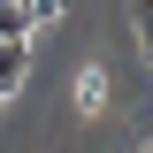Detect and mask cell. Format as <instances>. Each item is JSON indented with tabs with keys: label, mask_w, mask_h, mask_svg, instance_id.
Instances as JSON below:
<instances>
[{
	"label": "cell",
	"mask_w": 153,
	"mask_h": 153,
	"mask_svg": "<svg viewBox=\"0 0 153 153\" xmlns=\"http://www.w3.org/2000/svg\"><path fill=\"white\" fill-rule=\"evenodd\" d=\"M8 38H31V16H23V0H0V46Z\"/></svg>",
	"instance_id": "6da1fadb"
},
{
	"label": "cell",
	"mask_w": 153,
	"mask_h": 153,
	"mask_svg": "<svg viewBox=\"0 0 153 153\" xmlns=\"http://www.w3.org/2000/svg\"><path fill=\"white\" fill-rule=\"evenodd\" d=\"M100 100H107V76L84 69V76H76V107H100Z\"/></svg>",
	"instance_id": "7a4b0ae2"
},
{
	"label": "cell",
	"mask_w": 153,
	"mask_h": 153,
	"mask_svg": "<svg viewBox=\"0 0 153 153\" xmlns=\"http://www.w3.org/2000/svg\"><path fill=\"white\" fill-rule=\"evenodd\" d=\"M130 23H138V46H146V61H153V0H130Z\"/></svg>",
	"instance_id": "3957f363"
},
{
	"label": "cell",
	"mask_w": 153,
	"mask_h": 153,
	"mask_svg": "<svg viewBox=\"0 0 153 153\" xmlns=\"http://www.w3.org/2000/svg\"><path fill=\"white\" fill-rule=\"evenodd\" d=\"M23 16H31V31H38V23H54V16H61V0H23Z\"/></svg>",
	"instance_id": "277c9868"
},
{
	"label": "cell",
	"mask_w": 153,
	"mask_h": 153,
	"mask_svg": "<svg viewBox=\"0 0 153 153\" xmlns=\"http://www.w3.org/2000/svg\"><path fill=\"white\" fill-rule=\"evenodd\" d=\"M16 92H23V84H8V76H0V107H8V100H16Z\"/></svg>",
	"instance_id": "5b68a950"
}]
</instances>
